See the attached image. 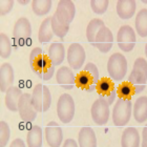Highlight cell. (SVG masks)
I'll list each match as a JSON object with an SVG mask.
<instances>
[{"label": "cell", "mask_w": 147, "mask_h": 147, "mask_svg": "<svg viewBox=\"0 0 147 147\" xmlns=\"http://www.w3.org/2000/svg\"><path fill=\"white\" fill-rule=\"evenodd\" d=\"M30 63L32 69L41 80L47 81L54 76L55 66L52 64L51 60L46 55H44L42 49L35 47L30 54Z\"/></svg>", "instance_id": "cell-1"}, {"label": "cell", "mask_w": 147, "mask_h": 147, "mask_svg": "<svg viewBox=\"0 0 147 147\" xmlns=\"http://www.w3.org/2000/svg\"><path fill=\"white\" fill-rule=\"evenodd\" d=\"M100 81L99 69L92 62L86 63L83 68V71L76 76V84L80 88L85 89L86 92H92L97 87V84Z\"/></svg>", "instance_id": "cell-2"}, {"label": "cell", "mask_w": 147, "mask_h": 147, "mask_svg": "<svg viewBox=\"0 0 147 147\" xmlns=\"http://www.w3.org/2000/svg\"><path fill=\"white\" fill-rule=\"evenodd\" d=\"M128 82L135 89V95L141 94L145 89L147 82V61L144 58H138L135 61Z\"/></svg>", "instance_id": "cell-3"}, {"label": "cell", "mask_w": 147, "mask_h": 147, "mask_svg": "<svg viewBox=\"0 0 147 147\" xmlns=\"http://www.w3.org/2000/svg\"><path fill=\"white\" fill-rule=\"evenodd\" d=\"M31 101L37 113H45L49 110L52 104V95L49 87L43 84H37L33 89Z\"/></svg>", "instance_id": "cell-4"}, {"label": "cell", "mask_w": 147, "mask_h": 147, "mask_svg": "<svg viewBox=\"0 0 147 147\" xmlns=\"http://www.w3.org/2000/svg\"><path fill=\"white\" fill-rule=\"evenodd\" d=\"M107 73L113 81H122L127 73V60L124 55L115 53L107 62Z\"/></svg>", "instance_id": "cell-5"}, {"label": "cell", "mask_w": 147, "mask_h": 147, "mask_svg": "<svg viewBox=\"0 0 147 147\" xmlns=\"http://www.w3.org/2000/svg\"><path fill=\"white\" fill-rule=\"evenodd\" d=\"M132 103L130 99H122L116 102L113 109V122L116 126H125L130 121Z\"/></svg>", "instance_id": "cell-6"}, {"label": "cell", "mask_w": 147, "mask_h": 147, "mask_svg": "<svg viewBox=\"0 0 147 147\" xmlns=\"http://www.w3.org/2000/svg\"><path fill=\"white\" fill-rule=\"evenodd\" d=\"M57 115L59 120L64 124L71 122L75 116V101L68 94H63L57 103Z\"/></svg>", "instance_id": "cell-7"}, {"label": "cell", "mask_w": 147, "mask_h": 147, "mask_svg": "<svg viewBox=\"0 0 147 147\" xmlns=\"http://www.w3.org/2000/svg\"><path fill=\"white\" fill-rule=\"evenodd\" d=\"M117 42L118 46L122 52L129 53L131 52L137 42L136 33L129 25H123L120 28L117 35Z\"/></svg>", "instance_id": "cell-8"}, {"label": "cell", "mask_w": 147, "mask_h": 147, "mask_svg": "<svg viewBox=\"0 0 147 147\" xmlns=\"http://www.w3.org/2000/svg\"><path fill=\"white\" fill-rule=\"evenodd\" d=\"M90 113H92V121L97 125H105L109 119V104L104 98L100 97L92 103Z\"/></svg>", "instance_id": "cell-9"}, {"label": "cell", "mask_w": 147, "mask_h": 147, "mask_svg": "<svg viewBox=\"0 0 147 147\" xmlns=\"http://www.w3.org/2000/svg\"><path fill=\"white\" fill-rule=\"evenodd\" d=\"M32 96L28 92H24L20 98L18 104V113L23 122L31 123L37 118V110L34 108L31 101Z\"/></svg>", "instance_id": "cell-10"}, {"label": "cell", "mask_w": 147, "mask_h": 147, "mask_svg": "<svg viewBox=\"0 0 147 147\" xmlns=\"http://www.w3.org/2000/svg\"><path fill=\"white\" fill-rule=\"evenodd\" d=\"M67 62L73 69H80L85 61L86 55L83 46L80 43H71L67 49Z\"/></svg>", "instance_id": "cell-11"}, {"label": "cell", "mask_w": 147, "mask_h": 147, "mask_svg": "<svg viewBox=\"0 0 147 147\" xmlns=\"http://www.w3.org/2000/svg\"><path fill=\"white\" fill-rule=\"evenodd\" d=\"M56 17L63 23L71 24L76 15V7L73 1L69 0H61L59 1L57 9L55 13Z\"/></svg>", "instance_id": "cell-12"}, {"label": "cell", "mask_w": 147, "mask_h": 147, "mask_svg": "<svg viewBox=\"0 0 147 147\" xmlns=\"http://www.w3.org/2000/svg\"><path fill=\"white\" fill-rule=\"evenodd\" d=\"M45 139L49 147H60L63 141V131L58 123L55 121L46 125L45 128Z\"/></svg>", "instance_id": "cell-13"}, {"label": "cell", "mask_w": 147, "mask_h": 147, "mask_svg": "<svg viewBox=\"0 0 147 147\" xmlns=\"http://www.w3.org/2000/svg\"><path fill=\"white\" fill-rule=\"evenodd\" d=\"M13 36L16 41L22 43L28 40L32 36V25L28 18L21 17L16 21L13 30Z\"/></svg>", "instance_id": "cell-14"}, {"label": "cell", "mask_w": 147, "mask_h": 147, "mask_svg": "<svg viewBox=\"0 0 147 147\" xmlns=\"http://www.w3.org/2000/svg\"><path fill=\"white\" fill-rule=\"evenodd\" d=\"M113 44V36L109 28L104 26L102 28L96 36L95 46L101 53H108L111 49Z\"/></svg>", "instance_id": "cell-15"}, {"label": "cell", "mask_w": 147, "mask_h": 147, "mask_svg": "<svg viewBox=\"0 0 147 147\" xmlns=\"http://www.w3.org/2000/svg\"><path fill=\"white\" fill-rule=\"evenodd\" d=\"M96 89L99 92V95L101 96L102 98H104L109 105L113 104L117 98V95H118L116 88H115V85H113V82L107 78L100 79Z\"/></svg>", "instance_id": "cell-16"}, {"label": "cell", "mask_w": 147, "mask_h": 147, "mask_svg": "<svg viewBox=\"0 0 147 147\" xmlns=\"http://www.w3.org/2000/svg\"><path fill=\"white\" fill-rule=\"evenodd\" d=\"M56 80L64 89H71L76 85V77L67 66H61L56 73Z\"/></svg>", "instance_id": "cell-17"}, {"label": "cell", "mask_w": 147, "mask_h": 147, "mask_svg": "<svg viewBox=\"0 0 147 147\" xmlns=\"http://www.w3.org/2000/svg\"><path fill=\"white\" fill-rule=\"evenodd\" d=\"M14 68L9 63H3L0 66V92H6L14 83Z\"/></svg>", "instance_id": "cell-18"}, {"label": "cell", "mask_w": 147, "mask_h": 147, "mask_svg": "<svg viewBox=\"0 0 147 147\" xmlns=\"http://www.w3.org/2000/svg\"><path fill=\"white\" fill-rule=\"evenodd\" d=\"M137 3L134 0H119L117 2V14L123 20H128L135 15Z\"/></svg>", "instance_id": "cell-19"}, {"label": "cell", "mask_w": 147, "mask_h": 147, "mask_svg": "<svg viewBox=\"0 0 147 147\" xmlns=\"http://www.w3.org/2000/svg\"><path fill=\"white\" fill-rule=\"evenodd\" d=\"M22 95L23 94H22L21 89L19 88L18 86L13 85L12 87H9V90L5 92V105L7 109L13 113L18 111V104Z\"/></svg>", "instance_id": "cell-20"}, {"label": "cell", "mask_w": 147, "mask_h": 147, "mask_svg": "<svg viewBox=\"0 0 147 147\" xmlns=\"http://www.w3.org/2000/svg\"><path fill=\"white\" fill-rule=\"evenodd\" d=\"M79 147H97V137L92 127H82L78 136Z\"/></svg>", "instance_id": "cell-21"}, {"label": "cell", "mask_w": 147, "mask_h": 147, "mask_svg": "<svg viewBox=\"0 0 147 147\" xmlns=\"http://www.w3.org/2000/svg\"><path fill=\"white\" fill-rule=\"evenodd\" d=\"M132 115L138 123H144L147 121V97H139L136 100L134 107H132Z\"/></svg>", "instance_id": "cell-22"}, {"label": "cell", "mask_w": 147, "mask_h": 147, "mask_svg": "<svg viewBox=\"0 0 147 147\" xmlns=\"http://www.w3.org/2000/svg\"><path fill=\"white\" fill-rule=\"evenodd\" d=\"M49 59L51 60L52 64L54 66H58L61 63H63L65 58V49L64 45L60 42L53 43L49 49Z\"/></svg>", "instance_id": "cell-23"}, {"label": "cell", "mask_w": 147, "mask_h": 147, "mask_svg": "<svg viewBox=\"0 0 147 147\" xmlns=\"http://www.w3.org/2000/svg\"><path fill=\"white\" fill-rule=\"evenodd\" d=\"M122 147H140V135L136 127H128L122 134Z\"/></svg>", "instance_id": "cell-24"}, {"label": "cell", "mask_w": 147, "mask_h": 147, "mask_svg": "<svg viewBox=\"0 0 147 147\" xmlns=\"http://www.w3.org/2000/svg\"><path fill=\"white\" fill-rule=\"evenodd\" d=\"M54 32L52 28V17L44 19L40 25L39 33H38V40L41 43H47L53 39Z\"/></svg>", "instance_id": "cell-25"}, {"label": "cell", "mask_w": 147, "mask_h": 147, "mask_svg": "<svg viewBox=\"0 0 147 147\" xmlns=\"http://www.w3.org/2000/svg\"><path fill=\"white\" fill-rule=\"evenodd\" d=\"M28 147H42V129L38 125H33L26 136Z\"/></svg>", "instance_id": "cell-26"}, {"label": "cell", "mask_w": 147, "mask_h": 147, "mask_svg": "<svg viewBox=\"0 0 147 147\" xmlns=\"http://www.w3.org/2000/svg\"><path fill=\"white\" fill-rule=\"evenodd\" d=\"M104 26H105L104 22L102 21L101 19L95 18L92 19V21H89L88 25H87V28H86V38H87V41L92 45L95 46L96 36L99 33V31L102 28H104Z\"/></svg>", "instance_id": "cell-27"}, {"label": "cell", "mask_w": 147, "mask_h": 147, "mask_svg": "<svg viewBox=\"0 0 147 147\" xmlns=\"http://www.w3.org/2000/svg\"><path fill=\"white\" fill-rule=\"evenodd\" d=\"M136 30L140 37H147V9H142L136 17Z\"/></svg>", "instance_id": "cell-28"}, {"label": "cell", "mask_w": 147, "mask_h": 147, "mask_svg": "<svg viewBox=\"0 0 147 147\" xmlns=\"http://www.w3.org/2000/svg\"><path fill=\"white\" fill-rule=\"evenodd\" d=\"M31 3L32 9L37 16H44L49 14L53 4L51 0H33Z\"/></svg>", "instance_id": "cell-29"}, {"label": "cell", "mask_w": 147, "mask_h": 147, "mask_svg": "<svg viewBox=\"0 0 147 147\" xmlns=\"http://www.w3.org/2000/svg\"><path fill=\"white\" fill-rule=\"evenodd\" d=\"M52 28L54 34L57 37H59L60 39L63 40L66 34L68 33V30H69V24H66V23H63L60 20H58V18L56 17V15L52 16Z\"/></svg>", "instance_id": "cell-30"}, {"label": "cell", "mask_w": 147, "mask_h": 147, "mask_svg": "<svg viewBox=\"0 0 147 147\" xmlns=\"http://www.w3.org/2000/svg\"><path fill=\"white\" fill-rule=\"evenodd\" d=\"M12 54V43L9 36L4 33L0 34V57L7 59Z\"/></svg>", "instance_id": "cell-31"}, {"label": "cell", "mask_w": 147, "mask_h": 147, "mask_svg": "<svg viewBox=\"0 0 147 147\" xmlns=\"http://www.w3.org/2000/svg\"><path fill=\"white\" fill-rule=\"evenodd\" d=\"M11 136V129L9 124L1 120L0 121V147H5L9 140Z\"/></svg>", "instance_id": "cell-32"}, {"label": "cell", "mask_w": 147, "mask_h": 147, "mask_svg": "<svg viewBox=\"0 0 147 147\" xmlns=\"http://www.w3.org/2000/svg\"><path fill=\"white\" fill-rule=\"evenodd\" d=\"M117 94L122 99H131V96L135 95V89L129 82H123L119 86Z\"/></svg>", "instance_id": "cell-33"}, {"label": "cell", "mask_w": 147, "mask_h": 147, "mask_svg": "<svg viewBox=\"0 0 147 147\" xmlns=\"http://www.w3.org/2000/svg\"><path fill=\"white\" fill-rule=\"evenodd\" d=\"M108 4H109V2L107 0H92L90 1L92 12L95 14H98V15H102L106 12Z\"/></svg>", "instance_id": "cell-34"}, {"label": "cell", "mask_w": 147, "mask_h": 147, "mask_svg": "<svg viewBox=\"0 0 147 147\" xmlns=\"http://www.w3.org/2000/svg\"><path fill=\"white\" fill-rule=\"evenodd\" d=\"M15 1L14 0H1L0 1V15H7L14 7Z\"/></svg>", "instance_id": "cell-35"}, {"label": "cell", "mask_w": 147, "mask_h": 147, "mask_svg": "<svg viewBox=\"0 0 147 147\" xmlns=\"http://www.w3.org/2000/svg\"><path fill=\"white\" fill-rule=\"evenodd\" d=\"M9 147H26L25 146V143L23 142L22 139H15L14 141L12 142V144Z\"/></svg>", "instance_id": "cell-36"}, {"label": "cell", "mask_w": 147, "mask_h": 147, "mask_svg": "<svg viewBox=\"0 0 147 147\" xmlns=\"http://www.w3.org/2000/svg\"><path fill=\"white\" fill-rule=\"evenodd\" d=\"M63 147H79V145H78V143H77L74 139H67V140L64 142Z\"/></svg>", "instance_id": "cell-37"}, {"label": "cell", "mask_w": 147, "mask_h": 147, "mask_svg": "<svg viewBox=\"0 0 147 147\" xmlns=\"http://www.w3.org/2000/svg\"><path fill=\"white\" fill-rule=\"evenodd\" d=\"M141 147H147V130L143 129L142 131V146Z\"/></svg>", "instance_id": "cell-38"}, {"label": "cell", "mask_w": 147, "mask_h": 147, "mask_svg": "<svg viewBox=\"0 0 147 147\" xmlns=\"http://www.w3.org/2000/svg\"><path fill=\"white\" fill-rule=\"evenodd\" d=\"M18 3H20V4H22V5H26V4H28V3H30V1H28V0H26V1H23V0H19Z\"/></svg>", "instance_id": "cell-39"}, {"label": "cell", "mask_w": 147, "mask_h": 147, "mask_svg": "<svg viewBox=\"0 0 147 147\" xmlns=\"http://www.w3.org/2000/svg\"><path fill=\"white\" fill-rule=\"evenodd\" d=\"M145 55H146V57H147V43H146V45H145Z\"/></svg>", "instance_id": "cell-40"}, {"label": "cell", "mask_w": 147, "mask_h": 147, "mask_svg": "<svg viewBox=\"0 0 147 147\" xmlns=\"http://www.w3.org/2000/svg\"><path fill=\"white\" fill-rule=\"evenodd\" d=\"M143 3H147V1L146 0H143Z\"/></svg>", "instance_id": "cell-41"}, {"label": "cell", "mask_w": 147, "mask_h": 147, "mask_svg": "<svg viewBox=\"0 0 147 147\" xmlns=\"http://www.w3.org/2000/svg\"><path fill=\"white\" fill-rule=\"evenodd\" d=\"M144 129H146V130H147V124H146V126L144 127Z\"/></svg>", "instance_id": "cell-42"}]
</instances>
